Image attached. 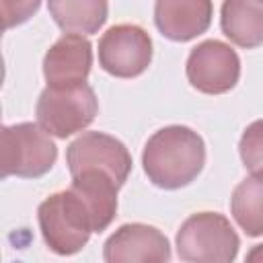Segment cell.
I'll use <instances>...</instances> for the list:
<instances>
[{
    "mask_svg": "<svg viewBox=\"0 0 263 263\" xmlns=\"http://www.w3.org/2000/svg\"><path fill=\"white\" fill-rule=\"evenodd\" d=\"M205 164V144L187 125H166L154 132L142 152L148 181L160 189H181L197 179Z\"/></svg>",
    "mask_w": 263,
    "mask_h": 263,
    "instance_id": "6da1fadb",
    "label": "cell"
},
{
    "mask_svg": "<svg viewBox=\"0 0 263 263\" xmlns=\"http://www.w3.org/2000/svg\"><path fill=\"white\" fill-rule=\"evenodd\" d=\"M37 222L49 251L64 257L78 253L95 232L92 214L72 187L43 199L37 208Z\"/></svg>",
    "mask_w": 263,
    "mask_h": 263,
    "instance_id": "7a4b0ae2",
    "label": "cell"
},
{
    "mask_svg": "<svg viewBox=\"0 0 263 263\" xmlns=\"http://www.w3.org/2000/svg\"><path fill=\"white\" fill-rule=\"evenodd\" d=\"M238 247L236 230L218 212H197L177 232V255L191 263H230L236 259Z\"/></svg>",
    "mask_w": 263,
    "mask_h": 263,
    "instance_id": "3957f363",
    "label": "cell"
},
{
    "mask_svg": "<svg viewBox=\"0 0 263 263\" xmlns=\"http://www.w3.org/2000/svg\"><path fill=\"white\" fill-rule=\"evenodd\" d=\"M99 113L95 90L86 82L68 86H45L37 99V123L55 138H68L86 129Z\"/></svg>",
    "mask_w": 263,
    "mask_h": 263,
    "instance_id": "277c9868",
    "label": "cell"
},
{
    "mask_svg": "<svg viewBox=\"0 0 263 263\" xmlns=\"http://www.w3.org/2000/svg\"><path fill=\"white\" fill-rule=\"evenodd\" d=\"M2 179L14 175L21 179H39L51 171L58 158V146L49 134L31 121L2 127Z\"/></svg>",
    "mask_w": 263,
    "mask_h": 263,
    "instance_id": "5b68a950",
    "label": "cell"
},
{
    "mask_svg": "<svg viewBox=\"0 0 263 263\" xmlns=\"http://www.w3.org/2000/svg\"><path fill=\"white\" fill-rule=\"evenodd\" d=\"M152 62V39L138 25H115L99 39V66L115 78H136Z\"/></svg>",
    "mask_w": 263,
    "mask_h": 263,
    "instance_id": "8992f818",
    "label": "cell"
},
{
    "mask_svg": "<svg viewBox=\"0 0 263 263\" xmlns=\"http://www.w3.org/2000/svg\"><path fill=\"white\" fill-rule=\"evenodd\" d=\"M187 80L203 95H224L240 78V58L224 41L208 39L197 43L187 58Z\"/></svg>",
    "mask_w": 263,
    "mask_h": 263,
    "instance_id": "52a82bcc",
    "label": "cell"
},
{
    "mask_svg": "<svg viewBox=\"0 0 263 263\" xmlns=\"http://www.w3.org/2000/svg\"><path fill=\"white\" fill-rule=\"evenodd\" d=\"M66 164L70 175L88 168L105 171L123 187L132 171V154L121 140L103 132H86L66 148Z\"/></svg>",
    "mask_w": 263,
    "mask_h": 263,
    "instance_id": "ba28073f",
    "label": "cell"
},
{
    "mask_svg": "<svg viewBox=\"0 0 263 263\" xmlns=\"http://www.w3.org/2000/svg\"><path fill=\"white\" fill-rule=\"evenodd\" d=\"M103 259L107 263L121 261H168L171 245L168 238L154 226L148 224H123L119 226L103 247Z\"/></svg>",
    "mask_w": 263,
    "mask_h": 263,
    "instance_id": "9c48e42d",
    "label": "cell"
},
{
    "mask_svg": "<svg viewBox=\"0 0 263 263\" xmlns=\"http://www.w3.org/2000/svg\"><path fill=\"white\" fill-rule=\"evenodd\" d=\"M92 68V45L78 33L62 35L43 58L47 86H68L86 82Z\"/></svg>",
    "mask_w": 263,
    "mask_h": 263,
    "instance_id": "30bf717a",
    "label": "cell"
},
{
    "mask_svg": "<svg viewBox=\"0 0 263 263\" xmlns=\"http://www.w3.org/2000/svg\"><path fill=\"white\" fill-rule=\"evenodd\" d=\"M212 0H156L154 25L171 41L185 43L205 33L212 25Z\"/></svg>",
    "mask_w": 263,
    "mask_h": 263,
    "instance_id": "8fae6325",
    "label": "cell"
},
{
    "mask_svg": "<svg viewBox=\"0 0 263 263\" xmlns=\"http://www.w3.org/2000/svg\"><path fill=\"white\" fill-rule=\"evenodd\" d=\"M86 203L95 220V232H103L109 228L117 214V191L121 189L117 181L99 168H88L78 175H72L70 185Z\"/></svg>",
    "mask_w": 263,
    "mask_h": 263,
    "instance_id": "7c38bea8",
    "label": "cell"
},
{
    "mask_svg": "<svg viewBox=\"0 0 263 263\" xmlns=\"http://www.w3.org/2000/svg\"><path fill=\"white\" fill-rule=\"evenodd\" d=\"M220 27L238 47L253 49L263 45V4L257 0H224Z\"/></svg>",
    "mask_w": 263,
    "mask_h": 263,
    "instance_id": "4fadbf2b",
    "label": "cell"
},
{
    "mask_svg": "<svg viewBox=\"0 0 263 263\" xmlns=\"http://www.w3.org/2000/svg\"><path fill=\"white\" fill-rule=\"evenodd\" d=\"M47 8L64 33L92 35L107 23L109 0H47Z\"/></svg>",
    "mask_w": 263,
    "mask_h": 263,
    "instance_id": "5bb4252c",
    "label": "cell"
},
{
    "mask_svg": "<svg viewBox=\"0 0 263 263\" xmlns=\"http://www.w3.org/2000/svg\"><path fill=\"white\" fill-rule=\"evenodd\" d=\"M230 212L247 236H263V173H253L234 187Z\"/></svg>",
    "mask_w": 263,
    "mask_h": 263,
    "instance_id": "9a60e30c",
    "label": "cell"
},
{
    "mask_svg": "<svg viewBox=\"0 0 263 263\" xmlns=\"http://www.w3.org/2000/svg\"><path fill=\"white\" fill-rule=\"evenodd\" d=\"M238 154L247 171L263 173V119L247 125L238 142Z\"/></svg>",
    "mask_w": 263,
    "mask_h": 263,
    "instance_id": "2e32d148",
    "label": "cell"
},
{
    "mask_svg": "<svg viewBox=\"0 0 263 263\" xmlns=\"http://www.w3.org/2000/svg\"><path fill=\"white\" fill-rule=\"evenodd\" d=\"M41 6V0H0L2 25L4 29H12L16 25L27 23Z\"/></svg>",
    "mask_w": 263,
    "mask_h": 263,
    "instance_id": "e0dca14e",
    "label": "cell"
},
{
    "mask_svg": "<svg viewBox=\"0 0 263 263\" xmlns=\"http://www.w3.org/2000/svg\"><path fill=\"white\" fill-rule=\"evenodd\" d=\"M247 261H251V263L263 261V242H261V245H255V247L247 253Z\"/></svg>",
    "mask_w": 263,
    "mask_h": 263,
    "instance_id": "ac0fdd59",
    "label": "cell"
},
{
    "mask_svg": "<svg viewBox=\"0 0 263 263\" xmlns=\"http://www.w3.org/2000/svg\"><path fill=\"white\" fill-rule=\"evenodd\" d=\"M257 2H261V4H263V0H257Z\"/></svg>",
    "mask_w": 263,
    "mask_h": 263,
    "instance_id": "d6986e66",
    "label": "cell"
}]
</instances>
